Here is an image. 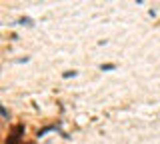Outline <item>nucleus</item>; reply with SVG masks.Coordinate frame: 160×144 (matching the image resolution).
Masks as SVG:
<instances>
[{"label": "nucleus", "mask_w": 160, "mask_h": 144, "mask_svg": "<svg viewBox=\"0 0 160 144\" xmlns=\"http://www.w3.org/2000/svg\"><path fill=\"white\" fill-rule=\"evenodd\" d=\"M64 76H66V78H72V76H76V72H74V70H68V72H64Z\"/></svg>", "instance_id": "3"}, {"label": "nucleus", "mask_w": 160, "mask_h": 144, "mask_svg": "<svg viewBox=\"0 0 160 144\" xmlns=\"http://www.w3.org/2000/svg\"><path fill=\"white\" fill-rule=\"evenodd\" d=\"M100 68H102V70H114V64H102Z\"/></svg>", "instance_id": "1"}, {"label": "nucleus", "mask_w": 160, "mask_h": 144, "mask_svg": "<svg viewBox=\"0 0 160 144\" xmlns=\"http://www.w3.org/2000/svg\"><path fill=\"white\" fill-rule=\"evenodd\" d=\"M20 24H24V26H30V24H32V20H30V18H22V20H20Z\"/></svg>", "instance_id": "2"}]
</instances>
